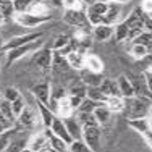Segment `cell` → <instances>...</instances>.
<instances>
[{"instance_id":"obj_43","label":"cell","mask_w":152,"mask_h":152,"mask_svg":"<svg viewBox=\"0 0 152 152\" xmlns=\"http://www.w3.org/2000/svg\"><path fill=\"white\" fill-rule=\"evenodd\" d=\"M52 8H63V0H45Z\"/></svg>"},{"instance_id":"obj_36","label":"cell","mask_w":152,"mask_h":152,"mask_svg":"<svg viewBox=\"0 0 152 152\" xmlns=\"http://www.w3.org/2000/svg\"><path fill=\"white\" fill-rule=\"evenodd\" d=\"M133 44H139V45H146L147 49L152 45V32L149 31H142L139 36H137L136 39H133Z\"/></svg>"},{"instance_id":"obj_13","label":"cell","mask_w":152,"mask_h":152,"mask_svg":"<svg viewBox=\"0 0 152 152\" xmlns=\"http://www.w3.org/2000/svg\"><path fill=\"white\" fill-rule=\"evenodd\" d=\"M28 141H29V137L23 136V133L15 128L13 136H12V141H10L8 147H7V152H21L23 149L28 147Z\"/></svg>"},{"instance_id":"obj_26","label":"cell","mask_w":152,"mask_h":152,"mask_svg":"<svg viewBox=\"0 0 152 152\" xmlns=\"http://www.w3.org/2000/svg\"><path fill=\"white\" fill-rule=\"evenodd\" d=\"M86 94H88V86H86L81 79H78L76 83H71L70 88H68V96H75V97L84 99Z\"/></svg>"},{"instance_id":"obj_40","label":"cell","mask_w":152,"mask_h":152,"mask_svg":"<svg viewBox=\"0 0 152 152\" xmlns=\"http://www.w3.org/2000/svg\"><path fill=\"white\" fill-rule=\"evenodd\" d=\"M139 7L142 8V12L146 13V15L152 16V0H142V2L139 3Z\"/></svg>"},{"instance_id":"obj_6","label":"cell","mask_w":152,"mask_h":152,"mask_svg":"<svg viewBox=\"0 0 152 152\" xmlns=\"http://www.w3.org/2000/svg\"><path fill=\"white\" fill-rule=\"evenodd\" d=\"M42 36H44V31H34V32H28V34H23V36H13L8 41H5L3 52H8V50L15 49V47H20L24 44H29V42H34L37 39H42Z\"/></svg>"},{"instance_id":"obj_7","label":"cell","mask_w":152,"mask_h":152,"mask_svg":"<svg viewBox=\"0 0 152 152\" xmlns=\"http://www.w3.org/2000/svg\"><path fill=\"white\" fill-rule=\"evenodd\" d=\"M39 117V112H36L34 108L31 107H24L23 112L20 113V117L16 118V123L13 128L20 129V131H23V129H29V128H34L36 125V118Z\"/></svg>"},{"instance_id":"obj_21","label":"cell","mask_w":152,"mask_h":152,"mask_svg":"<svg viewBox=\"0 0 152 152\" xmlns=\"http://www.w3.org/2000/svg\"><path fill=\"white\" fill-rule=\"evenodd\" d=\"M117 84H118V89H120L121 97H125V99H126V97L136 96V94H134V88H133L131 81H129V78L126 75L118 76V78H117Z\"/></svg>"},{"instance_id":"obj_39","label":"cell","mask_w":152,"mask_h":152,"mask_svg":"<svg viewBox=\"0 0 152 152\" xmlns=\"http://www.w3.org/2000/svg\"><path fill=\"white\" fill-rule=\"evenodd\" d=\"M21 94L20 91H18L16 88H7L5 91H3V99H7V100H10V102H13V100H16L18 97H20Z\"/></svg>"},{"instance_id":"obj_52","label":"cell","mask_w":152,"mask_h":152,"mask_svg":"<svg viewBox=\"0 0 152 152\" xmlns=\"http://www.w3.org/2000/svg\"><path fill=\"white\" fill-rule=\"evenodd\" d=\"M0 99H2V96H0Z\"/></svg>"},{"instance_id":"obj_4","label":"cell","mask_w":152,"mask_h":152,"mask_svg":"<svg viewBox=\"0 0 152 152\" xmlns=\"http://www.w3.org/2000/svg\"><path fill=\"white\" fill-rule=\"evenodd\" d=\"M108 8V2L107 0H99V2H94L91 5H88L86 8V15H88V21L92 24V26H97V24H105V16Z\"/></svg>"},{"instance_id":"obj_24","label":"cell","mask_w":152,"mask_h":152,"mask_svg":"<svg viewBox=\"0 0 152 152\" xmlns=\"http://www.w3.org/2000/svg\"><path fill=\"white\" fill-rule=\"evenodd\" d=\"M105 105L108 107V110L112 113H120V112H123V108H125V99L121 96H112L107 99Z\"/></svg>"},{"instance_id":"obj_17","label":"cell","mask_w":152,"mask_h":152,"mask_svg":"<svg viewBox=\"0 0 152 152\" xmlns=\"http://www.w3.org/2000/svg\"><path fill=\"white\" fill-rule=\"evenodd\" d=\"M66 60H68V65L71 66L73 71H81L86 68V53L81 52V50H73L66 57Z\"/></svg>"},{"instance_id":"obj_27","label":"cell","mask_w":152,"mask_h":152,"mask_svg":"<svg viewBox=\"0 0 152 152\" xmlns=\"http://www.w3.org/2000/svg\"><path fill=\"white\" fill-rule=\"evenodd\" d=\"M86 97H89V99L96 100V102L99 104H105L108 96L105 92L100 89V86H94V88H88V94H86Z\"/></svg>"},{"instance_id":"obj_37","label":"cell","mask_w":152,"mask_h":152,"mask_svg":"<svg viewBox=\"0 0 152 152\" xmlns=\"http://www.w3.org/2000/svg\"><path fill=\"white\" fill-rule=\"evenodd\" d=\"M71 42V36L70 34H58L55 39H53V44H52V49L53 50H60L61 47H65V45H68Z\"/></svg>"},{"instance_id":"obj_16","label":"cell","mask_w":152,"mask_h":152,"mask_svg":"<svg viewBox=\"0 0 152 152\" xmlns=\"http://www.w3.org/2000/svg\"><path fill=\"white\" fill-rule=\"evenodd\" d=\"M65 125H66V129L70 133V136L73 137V141L76 139H83V125L78 121L76 115H71V117H65L63 118Z\"/></svg>"},{"instance_id":"obj_45","label":"cell","mask_w":152,"mask_h":152,"mask_svg":"<svg viewBox=\"0 0 152 152\" xmlns=\"http://www.w3.org/2000/svg\"><path fill=\"white\" fill-rule=\"evenodd\" d=\"M144 31L152 32V16L151 15H147V18L144 20Z\"/></svg>"},{"instance_id":"obj_35","label":"cell","mask_w":152,"mask_h":152,"mask_svg":"<svg viewBox=\"0 0 152 152\" xmlns=\"http://www.w3.org/2000/svg\"><path fill=\"white\" fill-rule=\"evenodd\" d=\"M99 105H102V104L96 102V100L89 99V97H84V99L81 100V104H79V107H78L76 112H91V113H94V110H96Z\"/></svg>"},{"instance_id":"obj_15","label":"cell","mask_w":152,"mask_h":152,"mask_svg":"<svg viewBox=\"0 0 152 152\" xmlns=\"http://www.w3.org/2000/svg\"><path fill=\"white\" fill-rule=\"evenodd\" d=\"M50 129H52L53 134L61 137L65 142H68V144L73 142V137L70 136V133H68V129H66V125H65V121H63V118H61V117H55V120H53Z\"/></svg>"},{"instance_id":"obj_11","label":"cell","mask_w":152,"mask_h":152,"mask_svg":"<svg viewBox=\"0 0 152 152\" xmlns=\"http://www.w3.org/2000/svg\"><path fill=\"white\" fill-rule=\"evenodd\" d=\"M121 5L123 3H117V2H108V8H107V13L104 16L105 20V24H110V26H115L117 23L123 21L125 18L121 16L123 10H121Z\"/></svg>"},{"instance_id":"obj_3","label":"cell","mask_w":152,"mask_h":152,"mask_svg":"<svg viewBox=\"0 0 152 152\" xmlns=\"http://www.w3.org/2000/svg\"><path fill=\"white\" fill-rule=\"evenodd\" d=\"M44 45V41L42 39H37V41L34 42H29V44H24V45H20V47H15V49L8 50L7 53V63L8 65H13L15 61H18L20 58H23V57L29 55V53H34L37 52L41 47Z\"/></svg>"},{"instance_id":"obj_2","label":"cell","mask_w":152,"mask_h":152,"mask_svg":"<svg viewBox=\"0 0 152 152\" xmlns=\"http://www.w3.org/2000/svg\"><path fill=\"white\" fill-rule=\"evenodd\" d=\"M50 20H52V15L42 16V15H34V13H31V12L15 13V15H13V21H15L20 28H26V29H36V28L49 23Z\"/></svg>"},{"instance_id":"obj_46","label":"cell","mask_w":152,"mask_h":152,"mask_svg":"<svg viewBox=\"0 0 152 152\" xmlns=\"http://www.w3.org/2000/svg\"><path fill=\"white\" fill-rule=\"evenodd\" d=\"M5 23H7V20H5V16H3V13H2V8H0V28H2Z\"/></svg>"},{"instance_id":"obj_47","label":"cell","mask_w":152,"mask_h":152,"mask_svg":"<svg viewBox=\"0 0 152 152\" xmlns=\"http://www.w3.org/2000/svg\"><path fill=\"white\" fill-rule=\"evenodd\" d=\"M3 45H5V39H3V36L0 34V52H3Z\"/></svg>"},{"instance_id":"obj_25","label":"cell","mask_w":152,"mask_h":152,"mask_svg":"<svg viewBox=\"0 0 152 152\" xmlns=\"http://www.w3.org/2000/svg\"><path fill=\"white\" fill-rule=\"evenodd\" d=\"M128 125L131 126L134 131H137L139 134H144L146 131L151 129V121L149 118H134V120H128Z\"/></svg>"},{"instance_id":"obj_41","label":"cell","mask_w":152,"mask_h":152,"mask_svg":"<svg viewBox=\"0 0 152 152\" xmlns=\"http://www.w3.org/2000/svg\"><path fill=\"white\" fill-rule=\"evenodd\" d=\"M0 126H3V128L10 129V128H13V126H15V123H13L12 120H8V118H7L5 115L0 112Z\"/></svg>"},{"instance_id":"obj_9","label":"cell","mask_w":152,"mask_h":152,"mask_svg":"<svg viewBox=\"0 0 152 152\" xmlns=\"http://www.w3.org/2000/svg\"><path fill=\"white\" fill-rule=\"evenodd\" d=\"M32 61L42 70H50L53 63V49L49 45H42L37 52H34Z\"/></svg>"},{"instance_id":"obj_49","label":"cell","mask_w":152,"mask_h":152,"mask_svg":"<svg viewBox=\"0 0 152 152\" xmlns=\"http://www.w3.org/2000/svg\"><path fill=\"white\" fill-rule=\"evenodd\" d=\"M83 2H84L86 5H91V3H94V2H99V0H83Z\"/></svg>"},{"instance_id":"obj_20","label":"cell","mask_w":152,"mask_h":152,"mask_svg":"<svg viewBox=\"0 0 152 152\" xmlns=\"http://www.w3.org/2000/svg\"><path fill=\"white\" fill-rule=\"evenodd\" d=\"M113 39L117 42H129V26L125 20L113 26Z\"/></svg>"},{"instance_id":"obj_51","label":"cell","mask_w":152,"mask_h":152,"mask_svg":"<svg viewBox=\"0 0 152 152\" xmlns=\"http://www.w3.org/2000/svg\"><path fill=\"white\" fill-rule=\"evenodd\" d=\"M149 53H151V55H152V45L149 47Z\"/></svg>"},{"instance_id":"obj_30","label":"cell","mask_w":152,"mask_h":152,"mask_svg":"<svg viewBox=\"0 0 152 152\" xmlns=\"http://www.w3.org/2000/svg\"><path fill=\"white\" fill-rule=\"evenodd\" d=\"M49 142H50V149L57 151V152H70V144L65 142L61 137L52 134L49 137Z\"/></svg>"},{"instance_id":"obj_23","label":"cell","mask_w":152,"mask_h":152,"mask_svg":"<svg viewBox=\"0 0 152 152\" xmlns=\"http://www.w3.org/2000/svg\"><path fill=\"white\" fill-rule=\"evenodd\" d=\"M86 70L94 73H102L104 71V61L96 53H86Z\"/></svg>"},{"instance_id":"obj_18","label":"cell","mask_w":152,"mask_h":152,"mask_svg":"<svg viewBox=\"0 0 152 152\" xmlns=\"http://www.w3.org/2000/svg\"><path fill=\"white\" fill-rule=\"evenodd\" d=\"M79 79H81L88 88H94V86L102 84L104 76H102V73H94V71H89L84 68V70L79 71Z\"/></svg>"},{"instance_id":"obj_5","label":"cell","mask_w":152,"mask_h":152,"mask_svg":"<svg viewBox=\"0 0 152 152\" xmlns=\"http://www.w3.org/2000/svg\"><path fill=\"white\" fill-rule=\"evenodd\" d=\"M100 139H102V129H100L99 125L83 126V141H84L94 152L100 151Z\"/></svg>"},{"instance_id":"obj_50","label":"cell","mask_w":152,"mask_h":152,"mask_svg":"<svg viewBox=\"0 0 152 152\" xmlns=\"http://www.w3.org/2000/svg\"><path fill=\"white\" fill-rule=\"evenodd\" d=\"M149 117L152 118V105H151V110H149Z\"/></svg>"},{"instance_id":"obj_33","label":"cell","mask_w":152,"mask_h":152,"mask_svg":"<svg viewBox=\"0 0 152 152\" xmlns=\"http://www.w3.org/2000/svg\"><path fill=\"white\" fill-rule=\"evenodd\" d=\"M50 10H52V7L49 5V3L45 2H39V0H36V3L32 5V8L29 10L31 13H34V15H42V16H47L50 15Z\"/></svg>"},{"instance_id":"obj_22","label":"cell","mask_w":152,"mask_h":152,"mask_svg":"<svg viewBox=\"0 0 152 152\" xmlns=\"http://www.w3.org/2000/svg\"><path fill=\"white\" fill-rule=\"evenodd\" d=\"M94 115H96V120H97V123H99L100 128L108 125L110 120H112V117H113V113L108 110V107L105 105V104H102V105L97 107L96 110H94Z\"/></svg>"},{"instance_id":"obj_48","label":"cell","mask_w":152,"mask_h":152,"mask_svg":"<svg viewBox=\"0 0 152 152\" xmlns=\"http://www.w3.org/2000/svg\"><path fill=\"white\" fill-rule=\"evenodd\" d=\"M107 2H117V3H128L129 0H107Z\"/></svg>"},{"instance_id":"obj_32","label":"cell","mask_w":152,"mask_h":152,"mask_svg":"<svg viewBox=\"0 0 152 152\" xmlns=\"http://www.w3.org/2000/svg\"><path fill=\"white\" fill-rule=\"evenodd\" d=\"M0 112H2L8 120H12L13 123H16V115H15V112H13L12 102L7 100V99H3V97L0 99Z\"/></svg>"},{"instance_id":"obj_10","label":"cell","mask_w":152,"mask_h":152,"mask_svg":"<svg viewBox=\"0 0 152 152\" xmlns=\"http://www.w3.org/2000/svg\"><path fill=\"white\" fill-rule=\"evenodd\" d=\"M32 96L36 97V100L37 102H42L45 104L47 107L50 105V97H52V86L49 84V83H39V84H36L34 88L31 89Z\"/></svg>"},{"instance_id":"obj_31","label":"cell","mask_w":152,"mask_h":152,"mask_svg":"<svg viewBox=\"0 0 152 152\" xmlns=\"http://www.w3.org/2000/svg\"><path fill=\"white\" fill-rule=\"evenodd\" d=\"M78 121L81 123L83 126H94V125H99L96 120V115L91 113V112H75Z\"/></svg>"},{"instance_id":"obj_14","label":"cell","mask_w":152,"mask_h":152,"mask_svg":"<svg viewBox=\"0 0 152 152\" xmlns=\"http://www.w3.org/2000/svg\"><path fill=\"white\" fill-rule=\"evenodd\" d=\"M113 37V26L110 24H97L92 26V39L97 42H107Z\"/></svg>"},{"instance_id":"obj_34","label":"cell","mask_w":152,"mask_h":152,"mask_svg":"<svg viewBox=\"0 0 152 152\" xmlns=\"http://www.w3.org/2000/svg\"><path fill=\"white\" fill-rule=\"evenodd\" d=\"M36 0H13V7H15V13H26L32 8Z\"/></svg>"},{"instance_id":"obj_42","label":"cell","mask_w":152,"mask_h":152,"mask_svg":"<svg viewBox=\"0 0 152 152\" xmlns=\"http://www.w3.org/2000/svg\"><path fill=\"white\" fill-rule=\"evenodd\" d=\"M81 97H75V96H70V104H71V107H73V110L76 112L78 110V107H79V104H81Z\"/></svg>"},{"instance_id":"obj_29","label":"cell","mask_w":152,"mask_h":152,"mask_svg":"<svg viewBox=\"0 0 152 152\" xmlns=\"http://www.w3.org/2000/svg\"><path fill=\"white\" fill-rule=\"evenodd\" d=\"M128 53L134 60H144L147 55H149V49H147L146 45H139V44H133L131 42V47H129Z\"/></svg>"},{"instance_id":"obj_12","label":"cell","mask_w":152,"mask_h":152,"mask_svg":"<svg viewBox=\"0 0 152 152\" xmlns=\"http://www.w3.org/2000/svg\"><path fill=\"white\" fill-rule=\"evenodd\" d=\"M28 147H29L32 152H45L50 147L49 137L45 136L44 131L37 133V134L29 137V141H28Z\"/></svg>"},{"instance_id":"obj_1","label":"cell","mask_w":152,"mask_h":152,"mask_svg":"<svg viewBox=\"0 0 152 152\" xmlns=\"http://www.w3.org/2000/svg\"><path fill=\"white\" fill-rule=\"evenodd\" d=\"M125 99V97H123ZM152 105V100L147 97H141V96H133V97H126L125 99V113L126 120H134V118H146L149 117V110Z\"/></svg>"},{"instance_id":"obj_38","label":"cell","mask_w":152,"mask_h":152,"mask_svg":"<svg viewBox=\"0 0 152 152\" xmlns=\"http://www.w3.org/2000/svg\"><path fill=\"white\" fill-rule=\"evenodd\" d=\"M12 107H13V112H15L16 118H18V117H20V113L23 112V108L26 107V100H24V97L20 96L16 100H13V102H12Z\"/></svg>"},{"instance_id":"obj_8","label":"cell","mask_w":152,"mask_h":152,"mask_svg":"<svg viewBox=\"0 0 152 152\" xmlns=\"http://www.w3.org/2000/svg\"><path fill=\"white\" fill-rule=\"evenodd\" d=\"M63 21L68 26H84L88 24V15H86V10H78V8H65L63 12Z\"/></svg>"},{"instance_id":"obj_19","label":"cell","mask_w":152,"mask_h":152,"mask_svg":"<svg viewBox=\"0 0 152 152\" xmlns=\"http://www.w3.org/2000/svg\"><path fill=\"white\" fill-rule=\"evenodd\" d=\"M36 108H37V112H39V118H41L44 128H50L53 120H55V117H57V115L53 113V110L50 107H47L45 104H42V102L36 104Z\"/></svg>"},{"instance_id":"obj_44","label":"cell","mask_w":152,"mask_h":152,"mask_svg":"<svg viewBox=\"0 0 152 152\" xmlns=\"http://www.w3.org/2000/svg\"><path fill=\"white\" fill-rule=\"evenodd\" d=\"M142 137H144V141L147 142V146H149L151 149H152V128L149 129V131H146V133H144Z\"/></svg>"},{"instance_id":"obj_28","label":"cell","mask_w":152,"mask_h":152,"mask_svg":"<svg viewBox=\"0 0 152 152\" xmlns=\"http://www.w3.org/2000/svg\"><path fill=\"white\" fill-rule=\"evenodd\" d=\"M100 89H102V91L105 92L108 97H112V96H121L120 89H118L117 81H112V79H108V78H104L102 84H100Z\"/></svg>"}]
</instances>
